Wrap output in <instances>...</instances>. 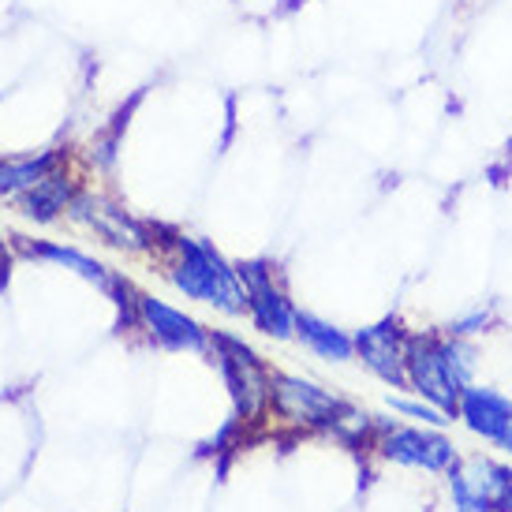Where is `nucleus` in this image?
Instances as JSON below:
<instances>
[{"mask_svg":"<svg viewBox=\"0 0 512 512\" xmlns=\"http://www.w3.org/2000/svg\"><path fill=\"white\" fill-rule=\"evenodd\" d=\"M408 337L397 318H382L356 333V359L393 389H408Z\"/></svg>","mask_w":512,"mask_h":512,"instance_id":"obj_9","label":"nucleus"},{"mask_svg":"<svg viewBox=\"0 0 512 512\" xmlns=\"http://www.w3.org/2000/svg\"><path fill=\"white\" fill-rule=\"evenodd\" d=\"M72 154L64 146H49V150H34V154H12L0 157V199H15L19 191L34 187L42 176H49L53 169L68 165Z\"/></svg>","mask_w":512,"mask_h":512,"instance_id":"obj_13","label":"nucleus"},{"mask_svg":"<svg viewBox=\"0 0 512 512\" xmlns=\"http://www.w3.org/2000/svg\"><path fill=\"white\" fill-rule=\"evenodd\" d=\"M270 404L281 419L314 430H341V423L352 412V404L337 393H329V389L307 382L299 374H285V370L270 374Z\"/></svg>","mask_w":512,"mask_h":512,"instance_id":"obj_4","label":"nucleus"},{"mask_svg":"<svg viewBox=\"0 0 512 512\" xmlns=\"http://www.w3.org/2000/svg\"><path fill=\"white\" fill-rule=\"evenodd\" d=\"M68 217L79 221V225H86L101 243H109V247H116V251L139 255V251H150V247H154V232H150V225L135 221V217H131L124 206H116L113 199H101V195L83 191V187H79V195H75Z\"/></svg>","mask_w":512,"mask_h":512,"instance_id":"obj_6","label":"nucleus"},{"mask_svg":"<svg viewBox=\"0 0 512 512\" xmlns=\"http://www.w3.org/2000/svg\"><path fill=\"white\" fill-rule=\"evenodd\" d=\"M456 419H460L471 434H479V438L501 445V438H505L512 427V400L501 397L498 389H486V385L471 382L468 389L460 393V400H456Z\"/></svg>","mask_w":512,"mask_h":512,"instance_id":"obj_12","label":"nucleus"},{"mask_svg":"<svg viewBox=\"0 0 512 512\" xmlns=\"http://www.w3.org/2000/svg\"><path fill=\"white\" fill-rule=\"evenodd\" d=\"M501 449H505V453L512 456V427H509V434H505V438H501Z\"/></svg>","mask_w":512,"mask_h":512,"instance_id":"obj_17","label":"nucleus"},{"mask_svg":"<svg viewBox=\"0 0 512 512\" xmlns=\"http://www.w3.org/2000/svg\"><path fill=\"white\" fill-rule=\"evenodd\" d=\"M139 329L169 352H210V329L150 292H139Z\"/></svg>","mask_w":512,"mask_h":512,"instance_id":"obj_10","label":"nucleus"},{"mask_svg":"<svg viewBox=\"0 0 512 512\" xmlns=\"http://www.w3.org/2000/svg\"><path fill=\"white\" fill-rule=\"evenodd\" d=\"M378 453L393 464L423 471H453L456 445L434 427H404V423H382L378 427Z\"/></svg>","mask_w":512,"mask_h":512,"instance_id":"obj_7","label":"nucleus"},{"mask_svg":"<svg viewBox=\"0 0 512 512\" xmlns=\"http://www.w3.org/2000/svg\"><path fill=\"white\" fill-rule=\"evenodd\" d=\"M460 512H512V471L490 460H456L449 471Z\"/></svg>","mask_w":512,"mask_h":512,"instance_id":"obj_8","label":"nucleus"},{"mask_svg":"<svg viewBox=\"0 0 512 512\" xmlns=\"http://www.w3.org/2000/svg\"><path fill=\"white\" fill-rule=\"evenodd\" d=\"M475 382V348L456 333L408 337V389L445 415H456L460 393Z\"/></svg>","mask_w":512,"mask_h":512,"instance_id":"obj_2","label":"nucleus"},{"mask_svg":"<svg viewBox=\"0 0 512 512\" xmlns=\"http://www.w3.org/2000/svg\"><path fill=\"white\" fill-rule=\"evenodd\" d=\"M389 408L404 419H415V423H423V427H434V430H445L453 423V415H445L441 408H434L430 400H404V397H389Z\"/></svg>","mask_w":512,"mask_h":512,"instance_id":"obj_16","label":"nucleus"},{"mask_svg":"<svg viewBox=\"0 0 512 512\" xmlns=\"http://www.w3.org/2000/svg\"><path fill=\"white\" fill-rule=\"evenodd\" d=\"M15 247L23 251L27 258H42V262H53V266H64V270L79 273L83 281H90L94 288L101 292H109L116 281V273L109 266H101L98 258L83 255V251H75V247H64V243H53V240H23V236H15Z\"/></svg>","mask_w":512,"mask_h":512,"instance_id":"obj_14","label":"nucleus"},{"mask_svg":"<svg viewBox=\"0 0 512 512\" xmlns=\"http://www.w3.org/2000/svg\"><path fill=\"white\" fill-rule=\"evenodd\" d=\"M210 352L217 359V370L228 385V397L236 404L240 419H255L270 404V374L273 370L232 333H210Z\"/></svg>","mask_w":512,"mask_h":512,"instance_id":"obj_3","label":"nucleus"},{"mask_svg":"<svg viewBox=\"0 0 512 512\" xmlns=\"http://www.w3.org/2000/svg\"><path fill=\"white\" fill-rule=\"evenodd\" d=\"M154 247L165 258V273H169L172 288L184 299L206 303L228 318L247 314V292H243L240 270L210 240L169 232V240H154Z\"/></svg>","mask_w":512,"mask_h":512,"instance_id":"obj_1","label":"nucleus"},{"mask_svg":"<svg viewBox=\"0 0 512 512\" xmlns=\"http://www.w3.org/2000/svg\"><path fill=\"white\" fill-rule=\"evenodd\" d=\"M75 195H79V180L72 176V165H60L49 176H42L34 187L15 195V210L34 221V225H53L60 217H68Z\"/></svg>","mask_w":512,"mask_h":512,"instance_id":"obj_11","label":"nucleus"},{"mask_svg":"<svg viewBox=\"0 0 512 512\" xmlns=\"http://www.w3.org/2000/svg\"><path fill=\"white\" fill-rule=\"evenodd\" d=\"M296 341H303L307 352H314V356L326 359V363H348V359H356V337L311 311H296Z\"/></svg>","mask_w":512,"mask_h":512,"instance_id":"obj_15","label":"nucleus"},{"mask_svg":"<svg viewBox=\"0 0 512 512\" xmlns=\"http://www.w3.org/2000/svg\"><path fill=\"white\" fill-rule=\"evenodd\" d=\"M247 292V318L258 333H266L273 341H292L296 337V311L292 299L281 285H277V273L266 258H251V262H236Z\"/></svg>","mask_w":512,"mask_h":512,"instance_id":"obj_5","label":"nucleus"}]
</instances>
